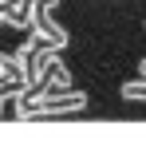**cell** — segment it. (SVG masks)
Instances as JSON below:
<instances>
[{
    "mask_svg": "<svg viewBox=\"0 0 146 142\" xmlns=\"http://www.w3.org/2000/svg\"><path fill=\"white\" fill-rule=\"evenodd\" d=\"M122 99L126 103H146V75L134 79V83H122Z\"/></svg>",
    "mask_w": 146,
    "mask_h": 142,
    "instance_id": "6da1fadb",
    "label": "cell"
},
{
    "mask_svg": "<svg viewBox=\"0 0 146 142\" xmlns=\"http://www.w3.org/2000/svg\"><path fill=\"white\" fill-rule=\"evenodd\" d=\"M138 75H146V59H142V63H138Z\"/></svg>",
    "mask_w": 146,
    "mask_h": 142,
    "instance_id": "7a4b0ae2",
    "label": "cell"
}]
</instances>
